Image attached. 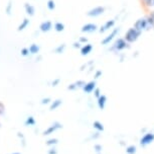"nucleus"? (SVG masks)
I'll return each instance as SVG.
<instances>
[{
    "mask_svg": "<svg viewBox=\"0 0 154 154\" xmlns=\"http://www.w3.org/2000/svg\"><path fill=\"white\" fill-rule=\"evenodd\" d=\"M129 48H130V44L127 43L124 38H118V39L115 40V42L113 43V45L111 46V48L109 50L113 52L114 54H119L120 52Z\"/></svg>",
    "mask_w": 154,
    "mask_h": 154,
    "instance_id": "1",
    "label": "nucleus"
},
{
    "mask_svg": "<svg viewBox=\"0 0 154 154\" xmlns=\"http://www.w3.org/2000/svg\"><path fill=\"white\" fill-rule=\"evenodd\" d=\"M141 34H142L141 31H139L138 30H136V28L133 27V28H128L127 31L125 33L124 39L126 40L127 43L133 44V43H135L136 41L139 39V38H140Z\"/></svg>",
    "mask_w": 154,
    "mask_h": 154,
    "instance_id": "2",
    "label": "nucleus"
},
{
    "mask_svg": "<svg viewBox=\"0 0 154 154\" xmlns=\"http://www.w3.org/2000/svg\"><path fill=\"white\" fill-rule=\"evenodd\" d=\"M153 142H154V133L148 131L147 133L142 135V137L139 140V144H140L141 147H146L148 145L152 144Z\"/></svg>",
    "mask_w": 154,
    "mask_h": 154,
    "instance_id": "3",
    "label": "nucleus"
},
{
    "mask_svg": "<svg viewBox=\"0 0 154 154\" xmlns=\"http://www.w3.org/2000/svg\"><path fill=\"white\" fill-rule=\"evenodd\" d=\"M134 28L139 31H150V27L148 25L146 17H141V18L137 19L134 24Z\"/></svg>",
    "mask_w": 154,
    "mask_h": 154,
    "instance_id": "4",
    "label": "nucleus"
},
{
    "mask_svg": "<svg viewBox=\"0 0 154 154\" xmlns=\"http://www.w3.org/2000/svg\"><path fill=\"white\" fill-rule=\"evenodd\" d=\"M119 33H120V28H114V30H113V31H111V33H110V34H108V36L105 37L103 40H102L101 44H102V45H103V46H107V45H109V44L111 43L113 40H115V38H116V37H118Z\"/></svg>",
    "mask_w": 154,
    "mask_h": 154,
    "instance_id": "5",
    "label": "nucleus"
},
{
    "mask_svg": "<svg viewBox=\"0 0 154 154\" xmlns=\"http://www.w3.org/2000/svg\"><path fill=\"white\" fill-rule=\"evenodd\" d=\"M104 12H105V7L104 6H96L92 9H90L88 12H87V15L90 17H98L102 15Z\"/></svg>",
    "mask_w": 154,
    "mask_h": 154,
    "instance_id": "6",
    "label": "nucleus"
},
{
    "mask_svg": "<svg viewBox=\"0 0 154 154\" xmlns=\"http://www.w3.org/2000/svg\"><path fill=\"white\" fill-rule=\"evenodd\" d=\"M99 31L98 25L96 24H92V22H89V24L84 25L82 28H81V31L82 33H86V34H92L95 33V31Z\"/></svg>",
    "mask_w": 154,
    "mask_h": 154,
    "instance_id": "7",
    "label": "nucleus"
},
{
    "mask_svg": "<svg viewBox=\"0 0 154 154\" xmlns=\"http://www.w3.org/2000/svg\"><path fill=\"white\" fill-rule=\"evenodd\" d=\"M96 88H97V82H96V80H91L89 82H86V84L83 87V90L85 93L90 94L93 93Z\"/></svg>",
    "mask_w": 154,
    "mask_h": 154,
    "instance_id": "8",
    "label": "nucleus"
},
{
    "mask_svg": "<svg viewBox=\"0 0 154 154\" xmlns=\"http://www.w3.org/2000/svg\"><path fill=\"white\" fill-rule=\"evenodd\" d=\"M63 128V125L59 123V122H54V123L53 125H51L48 129H46L45 132H43V136H48V135H51V134H54V132H56L57 130H59V129H62Z\"/></svg>",
    "mask_w": 154,
    "mask_h": 154,
    "instance_id": "9",
    "label": "nucleus"
},
{
    "mask_svg": "<svg viewBox=\"0 0 154 154\" xmlns=\"http://www.w3.org/2000/svg\"><path fill=\"white\" fill-rule=\"evenodd\" d=\"M115 22H116L115 19H109V20H107L105 24H104L100 28H99V31H100L101 34H104V33H106V31H110L111 28H114Z\"/></svg>",
    "mask_w": 154,
    "mask_h": 154,
    "instance_id": "10",
    "label": "nucleus"
},
{
    "mask_svg": "<svg viewBox=\"0 0 154 154\" xmlns=\"http://www.w3.org/2000/svg\"><path fill=\"white\" fill-rule=\"evenodd\" d=\"M85 84H86V82L84 80H78L74 83L69 84V85L68 86V89L69 90H77V89H80V88L83 89V87Z\"/></svg>",
    "mask_w": 154,
    "mask_h": 154,
    "instance_id": "11",
    "label": "nucleus"
},
{
    "mask_svg": "<svg viewBox=\"0 0 154 154\" xmlns=\"http://www.w3.org/2000/svg\"><path fill=\"white\" fill-rule=\"evenodd\" d=\"M51 28H53V24H51V21H49V20H45V21L42 22L39 25V30L40 31H42V33H48Z\"/></svg>",
    "mask_w": 154,
    "mask_h": 154,
    "instance_id": "12",
    "label": "nucleus"
},
{
    "mask_svg": "<svg viewBox=\"0 0 154 154\" xmlns=\"http://www.w3.org/2000/svg\"><path fill=\"white\" fill-rule=\"evenodd\" d=\"M81 55L82 56H88L90 53H92L93 51V45L92 44H86V45H84L82 48H81Z\"/></svg>",
    "mask_w": 154,
    "mask_h": 154,
    "instance_id": "13",
    "label": "nucleus"
},
{
    "mask_svg": "<svg viewBox=\"0 0 154 154\" xmlns=\"http://www.w3.org/2000/svg\"><path fill=\"white\" fill-rule=\"evenodd\" d=\"M97 104L101 111H103V110L105 109L106 104H107V97L105 94H102L100 97L97 98Z\"/></svg>",
    "mask_w": 154,
    "mask_h": 154,
    "instance_id": "14",
    "label": "nucleus"
},
{
    "mask_svg": "<svg viewBox=\"0 0 154 154\" xmlns=\"http://www.w3.org/2000/svg\"><path fill=\"white\" fill-rule=\"evenodd\" d=\"M24 9H25V12H26L27 15H29V16H33L34 15L35 8H34L33 5H31L29 3H25L24 4Z\"/></svg>",
    "mask_w": 154,
    "mask_h": 154,
    "instance_id": "15",
    "label": "nucleus"
},
{
    "mask_svg": "<svg viewBox=\"0 0 154 154\" xmlns=\"http://www.w3.org/2000/svg\"><path fill=\"white\" fill-rule=\"evenodd\" d=\"M93 128L97 131V132H104V130H105V127H104L103 123H101L100 121H95L94 123H93Z\"/></svg>",
    "mask_w": 154,
    "mask_h": 154,
    "instance_id": "16",
    "label": "nucleus"
},
{
    "mask_svg": "<svg viewBox=\"0 0 154 154\" xmlns=\"http://www.w3.org/2000/svg\"><path fill=\"white\" fill-rule=\"evenodd\" d=\"M125 152L127 154H136L137 153V147L135 145H127L125 147Z\"/></svg>",
    "mask_w": 154,
    "mask_h": 154,
    "instance_id": "17",
    "label": "nucleus"
},
{
    "mask_svg": "<svg viewBox=\"0 0 154 154\" xmlns=\"http://www.w3.org/2000/svg\"><path fill=\"white\" fill-rule=\"evenodd\" d=\"M62 104H63V100H54L53 103H51L49 110H51V111H54V110L59 109Z\"/></svg>",
    "mask_w": 154,
    "mask_h": 154,
    "instance_id": "18",
    "label": "nucleus"
},
{
    "mask_svg": "<svg viewBox=\"0 0 154 154\" xmlns=\"http://www.w3.org/2000/svg\"><path fill=\"white\" fill-rule=\"evenodd\" d=\"M28 25H29V19H28V18H24L21 21V24L18 25V28H17V31H21L23 30H25V28L28 27Z\"/></svg>",
    "mask_w": 154,
    "mask_h": 154,
    "instance_id": "19",
    "label": "nucleus"
},
{
    "mask_svg": "<svg viewBox=\"0 0 154 154\" xmlns=\"http://www.w3.org/2000/svg\"><path fill=\"white\" fill-rule=\"evenodd\" d=\"M54 31H57V33H62V31H65V25H63V22L57 21V22L54 24Z\"/></svg>",
    "mask_w": 154,
    "mask_h": 154,
    "instance_id": "20",
    "label": "nucleus"
},
{
    "mask_svg": "<svg viewBox=\"0 0 154 154\" xmlns=\"http://www.w3.org/2000/svg\"><path fill=\"white\" fill-rule=\"evenodd\" d=\"M28 49H29V53H30V54H32V55L38 54V52H39V50H40L39 46H38V45H36V44H32V45H31Z\"/></svg>",
    "mask_w": 154,
    "mask_h": 154,
    "instance_id": "21",
    "label": "nucleus"
},
{
    "mask_svg": "<svg viewBox=\"0 0 154 154\" xmlns=\"http://www.w3.org/2000/svg\"><path fill=\"white\" fill-rule=\"evenodd\" d=\"M145 8H151L154 6V0H140Z\"/></svg>",
    "mask_w": 154,
    "mask_h": 154,
    "instance_id": "22",
    "label": "nucleus"
},
{
    "mask_svg": "<svg viewBox=\"0 0 154 154\" xmlns=\"http://www.w3.org/2000/svg\"><path fill=\"white\" fill-rule=\"evenodd\" d=\"M66 50V45L65 44H62V45L57 46V47L54 49V53L56 54H63Z\"/></svg>",
    "mask_w": 154,
    "mask_h": 154,
    "instance_id": "23",
    "label": "nucleus"
},
{
    "mask_svg": "<svg viewBox=\"0 0 154 154\" xmlns=\"http://www.w3.org/2000/svg\"><path fill=\"white\" fill-rule=\"evenodd\" d=\"M46 7L48 10H54L56 9V2L54 0H48V3H46Z\"/></svg>",
    "mask_w": 154,
    "mask_h": 154,
    "instance_id": "24",
    "label": "nucleus"
},
{
    "mask_svg": "<svg viewBox=\"0 0 154 154\" xmlns=\"http://www.w3.org/2000/svg\"><path fill=\"white\" fill-rule=\"evenodd\" d=\"M94 150L97 154H101L102 150H103V146H102V144H99V143L95 144L94 145Z\"/></svg>",
    "mask_w": 154,
    "mask_h": 154,
    "instance_id": "25",
    "label": "nucleus"
},
{
    "mask_svg": "<svg viewBox=\"0 0 154 154\" xmlns=\"http://www.w3.org/2000/svg\"><path fill=\"white\" fill-rule=\"evenodd\" d=\"M25 124H26L27 126H34V125H35V120H34L33 117H28L26 122H25Z\"/></svg>",
    "mask_w": 154,
    "mask_h": 154,
    "instance_id": "26",
    "label": "nucleus"
},
{
    "mask_svg": "<svg viewBox=\"0 0 154 154\" xmlns=\"http://www.w3.org/2000/svg\"><path fill=\"white\" fill-rule=\"evenodd\" d=\"M57 139H56V138H53V139H49V140L46 142V145L48 146H54V145H57Z\"/></svg>",
    "mask_w": 154,
    "mask_h": 154,
    "instance_id": "27",
    "label": "nucleus"
},
{
    "mask_svg": "<svg viewBox=\"0 0 154 154\" xmlns=\"http://www.w3.org/2000/svg\"><path fill=\"white\" fill-rule=\"evenodd\" d=\"M102 75H103V72H102V70H96L95 72H94V78L95 79L94 80H97V79H99L100 77H102Z\"/></svg>",
    "mask_w": 154,
    "mask_h": 154,
    "instance_id": "28",
    "label": "nucleus"
},
{
    "mask_svg": "<svg viewBox=\"0 0 154 154\" xmlns=\"http://www.w3.org/2000/svg\"><path fill=\"white\" fill-rule=\"evenodd\" d=\"M100 137H101L100 132H97V131H96L95 133H93V134L91 135V137H90V139H91V140H97V139H99Z\"/></svg>",
    "mask_w": 154,
    "mask_h": 154,
    "instance_id": "29",
    "label": "nucleus"
},
{
    "mask_svg": "<svg viewBox=\"0 0 154 154\" xmlns=\"http://www.w3.org/2000/svg\"><path fill=\"white\" fill-rule=\"evenodd\" d=\"M93 93H94V97H96V98H99L102 95V92H101V89L100 88H96L95 90H94V92H93Z\"/></svg>",
    "mask_w": 154,
    "mask_h": 154,
    "instance_id": "30",
    "label": "nucleus"
},
{
    "mask_svg": "<svg viewBox=\"0 0 154 154\" xmlns=\"http://www.w3.org/2000/svg\"><path fill=\"white\" fill-rule=\"evenodd\" d=\"M20 53H21L22 56H27L28 54H30L29 53V49H28V48H22Z\"/></svg>",
    "mask_w": 154,
    "mask_h": 154,
    "instance_id": "31",
    "label": "nucleus"
},
{
    "mask_svg": "<svg viewBox=\"0 0 154 154\" xmlns=\"http://www.w3.org/2000/svg\"><path fill=\"white\" fill-rule=\"evenodd\" d=\"M79 42L82 44V45H86V44H88V39H87L86 37H80Z\"/></svg>",
    "mask_w": 154,
    "mask_h": 154,
    "instance_id": "32",
    "label": "nucleus"
},
{
    "mask_svg": "<svg viewBox=\"0 0 154 154\" xmlns=\"http://www.w3.org/2000/svg\"><path fill=\"white\" fill-rule=\"evenodd\" d=\"M72 47H74L75 49H80V50H81V48H82L83 46H82V44H81V43L79 42V41H78V42H75V43H74Z\"/></svg>",
    "mask_w": 154,
    "mask_h": 154,
    "instance_id": "33",
    "label": "nucleus"
},
{
    "mask_svg": "<svg viewBox=\"0 0 154 154\" xmlns=\"http://www.w3.org/2000/svg\"><path fill=\"white\" fill-rule=\"evenodd\" d=\"M51 101V100L49 97H46V98H43L42 100V104H48Z\"/></svg>",
    "mask_w": 154,
    "mask_h": 154,
    "instance_id": "34",
    "label": "nucleus"
},
{
    "mask_svg": "<svg viewBox=\"0 0 154 154\" xmlns=\"http://www.w3.org/2000/svg\"><path fill=\"white\" fill-rule=\"evenodd\" d=\"M60 82V78H57V79H54L53 82H51V85H53V86H57Z\"/></svg>",
    "mask_w": 154,
    "mask_h": 154,
    "instance_id": "35",
    "label": "nucleus"
},
{
    "mask_svg": "<svg viewBox=\"0 0 154 154\" xmlns=\"http://www.w3.org/2000/svg\"><path fill=\"white\" fill-rule=\"evenodd\" d=\"M11 6H12V4H11V2H9V3H8V5H7V8H6L7 14H10V12H11Z\"/></svg>",
    "mask_w": 154,
    "mask_h": 154,
    "instance_id": "36",
    "label": "nucleus"
},
{
    "mask_svg": "<svg viewBox=\"0 0 154 154\" xmlns=\"http://www.w3.org/2000/svg\"><path fill=\"white\" fill-rule=\"evenodd\" d=\"M48 154H57V151L56 148H51V149H49L48 150Z\"/></svg>",
    "mask_w": 154,
    "mask_h": 154,
    "instance_id": "37",
    "label": "nucleus"
},
{
    "mask_svg": "<svg viewBox=\"0 0 154 154\" xmlns=\"http://www.w3.org/2000/svg\"><path fill=\"white\" fill-rule=\"evenodd\" d=\"M147 132H148L147 128H143V129H141V133H142V134H145V133H147Z\"/></svg>",
    "mask_w": 154,
    "mask_h": 154,
    "instance_id": "38",
    "label": "nucleus"
},
{
    "mask_svg": "<svg viewBox=\"0 0 154 154\" xmlns=\"http://www.w3.org/2000/svg\"><path fill=\"white\" fill-rule=\"evenodd\" d=\"M119 144H120V145H121V146H125V147H126V146H127V145H126V143H125V142H124V141H120V142H119Z\"/></svg>",
    "mask_w": 154,
    "mask_h": 154,
    "instance_id": "39",
    "label": "nucleus"
},
{
    "mask_svg": "<svg viewBox=\"0 0 154 154\" xmlns=\"http://www.w3.org/2000/svg\"><path fill=\"white\" fill-rule=\"evenodd\" d=\"M149 15H150V16L152 17V18L154 19V11H152V12H150V14H149Z\"/></svg>",
    "mask_w": 154,
    "mask_h": 154,
    "instance_id": "40",
    "label": "nucleus"
},
{
    "mask_svg": "<svg viewBox=\"0 0 154 154\" xmlns=\"http://www.w3.org/2000/svg\"><path fill=\"white\" fill-rule=\"evenodd\" d=\"M14 154H19V153H14Z\"/></svg>",
    "mask_w": 154,
    "mask_h": 154,
    "instance_id": "41",
    "label": "nucleus"
},
{
    "mask_svg": "<svg viewBox=\"0 0 154 154\" xmlns=\"http://www.w3.org/2000/svg\"><path fill=\"white\" fill-rule=\"evenodd\" d=\"M153 133H154V131H153Z\"/></svg>",
    "mask_w": 154,
    "mask_h": 154,
    "instance_id": "42",
    "label": "nucleus"
},
{
    "mask_svg": "<svg viewBox=\"0 0 154 154\" xmlns=\"http://www.w3.org/2000/svg\"><path fill=\"white\" fill-rule=\"evenodd\" d=\"M101 154H102V153H101Z\"/></svg>",
    "mask_w": 154,
    "mask_h": 154,
    "instance_id": "43",
    "label": "nucleus"
}]
</instances>
